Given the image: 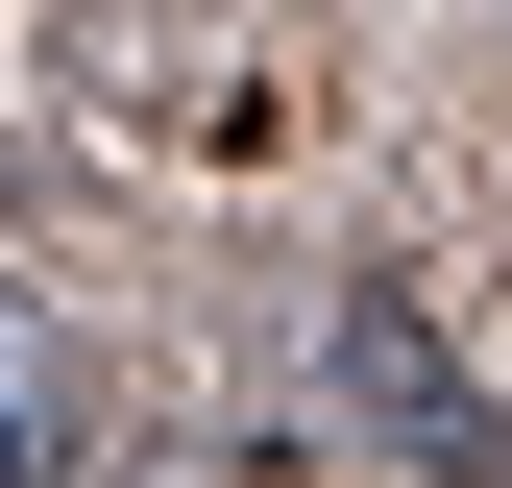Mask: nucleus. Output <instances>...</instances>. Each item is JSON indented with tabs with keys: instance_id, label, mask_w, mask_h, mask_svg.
Masks as SVG:
<instances>
[{
	"instance_id": "f257e3e1",
	"label": "nucleus",
	"mask_w": 512,
	"mask_h": 488,
	"mask_svg": "<svg viewBox=\"0 0 512 488\" xmlns=\"http://www.w3.org/2000/svg\"><path fill=\"white\" fill-rule=\"evenodd\" d=\"M342 391H366V440H391L415 488H512V440H488V391H464V342H439L415 293H342Z\"/></svg>"
},
{
	"instance_id": "f03ea898",
	"label": "nucleus",
	"mask_w": 512,
	"mask_h": 488,
	"mask_svg": "<svg viewBox=\"0 0 512 488\" xmlns=\"http://www.w3.org/2000/svg\"><path fill=\"white\" fill-rule=\"evenodd\" d=\"M74 440H98L74 318H49V293H0V488H74Z\"/></svg>"
},
{
	"instance_id": "7ed1b4c3",
	"label": "nucleus",
	"mask_w": 512,
	"mask_h": 488,
	"mask_svg": "<svg viewBox=\"0 0 512 488\" xmlns=\"http://www.w3.org/2000/svg\"><path fill=\"white\" fill-rule=\"evenodd\" d=\"M74 488H244L220 440H74Z\"/></svg>"
}]
</instances>
